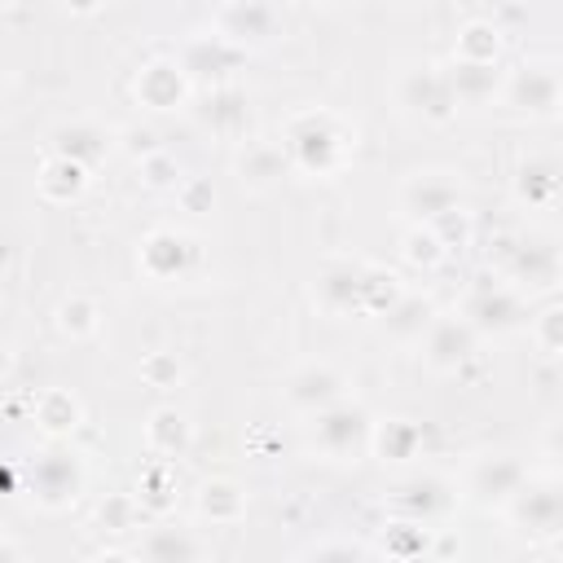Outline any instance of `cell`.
<instances>
[{
    "mask_svg": "<svg viewBox=\"0 0 563 563\" xmlns=\"http://www.w3.org/2000/svg\"><path fill=\"white\" fill-rule=\"evenodd\" d=\"M506 523L528 541H550L563 528V488L554 471H528L523 484L501 506Z\"/></svg>",
    "mask_w": 563,
    "mask_h": 563,
    "instance_id": "277c9868",
    "label": "cell"
},
{
    "mask_svg": "<svg viewBox=\"0 0 563 563\" xmlns=\"http://www.w3.org/2000/svg\"><path fill=\"white\" fill-rule=\"evenodd\" d=\"M440 308L431 303V295H422V290H400L374 321H378V330L391 339V343H418L422 339V330L431 325V317H435Z\"/></svg>",
    "mask_w": 563,
    "mask_h": 563,
    "instance_id": "7402d4cb",
    "label": "cell"
},
{
    "mask_svg": "<svg viewBox=\"0 0 563 563\" xmlns=\"http://www.w3.org/2000/svg\"><path fill=\"white\" fill-rule=\"evenodd\" d=\"M22 493L40 506V510H66L79 501L84 493V466L75 453L66 449H40L35 457H26L22 466Z\"/></svg>",
    "mask_w": 563,
    "mask_h": 563,
    "instance_id": "8992f818",
    "label": "cell"
},
{
    "mask_svg": "<svg viewBox=\"0 0 563 563\" xmlns=\"http://www.w3.org/2000/svg\"><path fill=\"white\" fill-rule=\"evenodd\" d=\"M559 242L550 233H523L515 242H506L501 255V282H510L519 295H554L559 286Z\"/></svg>",
    "mask_w": 563,
    "mask_h": 563,
    "instance_id": "52a82bcc",
    "label": "cell"
},
{
    "mask_svg": "<svg viewBox=\"0 0 563 563\" xmlns=\"http://www.w3.org/2000/svg\"><path fill=\"white\" fill-rule=\"evenodd\" d=\"M369 431H374V413L352 396L308 413L303 422V440L321 462H356L369 449Z\"/></svg>",
    "mask_w": 563,
    "mask_h": 563,
    "instance_id": "3957f363",
    "label": "cell"
},
{
    "mask_svg": "<svg viewBox=\"0 0 563 563\" xmlns=\"http://www.w3.org/2000/svg\"><path fill=\"white\" fill-rule=\"evenodd\" d=\"M141 378H145L150 387H172V383L180 378V365H176L172 352H150V356L141 361Z\"/></svg>",
    "mask_w": 563,
    "mask_h": 563,
    "instance_id": "74e56055",
    "label": "cell"
},
{
    "mask_svg": "<svg viewBox=\"0 0 563 563\" xmlns=\"http://www.w3.org/2000/svg\"><path fill=\"white\" fill-rule=\"evenodd\" d=\"M312 4H334V0H312Z\"/></svg>",
    "mask_w": 563,
    "mask_h": 563,
    "instance_id": "7bdbcfd3",
    "label": "cell"
},
{
    "mask_svg": "<svg viewBox=\"0 0 563 563\" xmlns=\"http://www.w3.org/2000/svg\"><path fill=\"white\" fill-rule=\"evenodd\" d=\"M523 330H528V339L537 343V352H541L545 361H554L559 347H563V308H559L554 299H545L537 312H528Z\"/></svg>",
    "mask_w": 563,
    "mask_h": 563,
    "instance_id": "836d02e7",
    "label": "cell"
},
{
    "mask_svg": "<svg viewBox=\"0 0 563 563\" xmlns=\"http://www.w3.org/2000/svg\"><path fill=\"white\" fill-rule=\"evenodd\" d=\"M132 92H136V101H141L145 110L167 114V110H185V106H189L194 84H189V75L180 70L176 57H154V62H145V66L136 70Z\"/></svg>",
    "mask_w": 563,
    "mask_h": 563,
    "instance_id": "ac0fdd59",
    "label": "cell"
},
{
    "mask_svg": "<svg viewBox=\"0 0 563 563\" xmlns=\"http://www.w3.org/2000/svg\"><path fill=\"white\" fill-rule=\"evenodd\" d=\"M242 57H246V48H238V44H229L216 26L211 31H198V35H185V44H180V53H176V62H180V70L189 75V84L198 88V84H229V75L242 66Z\"/></svg>",
    "mask_w": 563,
    "mask_h": 563,
    "instance_id": "4fadbf2b",
    "label": "cell"
},
{
    "mask_svg": "<svg viewBox=\"0 0 563 563\" xmlns=\"http://www.w3.org/2000/svg\"><path fill=\"white\" fill-rule=\"evenodd\" d=\"M136 172H141V180L150 185V189H172L176 194V185L185 180V172H180V163H176V154L172 150H150L145 158H136Z\"/></svg>",
    "mask_w": 563,
    "mask_h": 563,
    "instance_id": "e575fe53",
    "label": "cell"
},
{
    "mask_svg": "<svg viewBox=\"0 0 563 563\" xmlns=\"http://www.w3.org/2000/svg\"><path fill=\"white\" fill-rule=\"evenodd\" d=\"M523 475H528L523 457H515V453H479V457H471V466L462 475V493L484 510H501L506 497L523 484Z\"/></svg>",
    "mask_w": 563,
    "mask_h": 563,
    "instance_id": "7c38bea8",
    "label": "cell"
},
{
    "mask_svg": "<svg viewBox=\"0 0 563 563\" xmlns=\"http://www.w3.org/2000/svg\"><path fill=\"white\" fill-rule=\"evenodd\" d=\"M466 321H471V330L484 339V334H510V330H523V321H528V312H532V299L528 295H519L510 282H501V277H488V282H479V286H471L466 295H462V308H457Z\"/></svg>",
    "mask_w": 563,
    "mask_h": 563,
    "instance_id": "ba28073f",
    "label": "cell"
},
{
    "mask_svg": "<svg viewBox=\"0 0 563 563\" xmlns=\"http://www.w3.org/2000/svg\"><path fill=\"white\" fill-rule=\"evenodd\" d=\"M396 202H400V211L409 216V224H431V220H440L444 211L466 207V185H462V176L449 172V167H418V172H409V176L400 180Z\"/></svg>",
    "mask_w": 563,
    "mask_h": 563,
    "instance_id": "9c48e42d",
    "label": "cell"
},
{
    "mask_svg": "<svg viewBox=\"0 0 563 563\" xmlns=\"http://www.w3.org/2000/svg\"><path fill=\"white\" fill-rule=\"evenodd\" d=\"M365 277H369V260H325L312 277V303L325 317H361L365 303Z\"/></svg>",
    "mask_w": 563,
    "mask_h": 563,
    "instance_id": "8fae6325",
    "label": "cell"
},
{
    "mask_svg": "<svg viewBox=\"0 0 563 563\" xmlns=\"http://www.w3.org/2000/svg\"><path fill=\"white\" fill-rule=\"evenodd\" d=\"M400 255H405L409 268L431 273V268H440V264L449 260V246L440 242V233H435L431 224H409L405 238H400Z\"/></svg>",
    "mask_w": 563,
    "mask_h": 563,
    "instance_id": "1f68e13d",
    "label": "cell"
},
{
    "mask_svg": "<svg viewBox=\"0 0 563 563\" xmlns=\"http://www.w3.org/2000/svg\"><path fill=\"white\" fill-rule=\"evenodd\" d=\"M136 554L158 559V563H176V559H202V554H211V545L194 528H145L136 541Z\"/></svg>",
    "mask_w": 563,
    "mask_h": 563,
    "instance_id": "d4e9b609",
    "label": "cell"
},
{
    "mask_svg": "<svg viewBox=\"0 0 563 563\" xmlns=\"http://www.w3.org/2000/svg\"><path fill=\"white\" fill-rule=\"evenodd\" d=\"M422 365L435 374H457L475 352H479V334L471 330V321L462 312H435L431 325L422 330V339L413 343Z\"/></svg>",
    "mask_w": 563,
    "mask_h": 563,
    "instance_id": "30bf717a",
    "label": "cell"
},
{
    "mask_svg": "<svg viewBox=\"0 0 563 563\" xmlns=\"http://www.w3.org/2000/svg\"><path fill=\"white\" fill-rule=\"evenodd\" d=\"M194 510H198V519H207L216 528H229V523H238L246 515V493L233 479H207L198 488V497H194Z\"/></svg>",
    "mask_w": 563,
    "mask_h": 563,
    "instance_id": "484cf974",
    "label": "cell"
},
{
    "mask_svg": "<svg viewBox=\"0 0 563 563\" xmlns=\"http://www.w3.org/2000/svg\"><path fill=\"white\" fill-rule=\"evenodd\" d=\"M457 506V484L435 475V471H418L409 479H400L391 488V510L400 519H418V523H435Z\"/></svg>",
    "mask_w": 563,
    "mask_h": 563,
    "instance_id": "2e32d148",
    "label": "cell"
},
{
    "mask_svg": "<svg viewBox=\"0 0 563 563\" xmlns=\"http://www.w3.org/2000/svg\"><path fill=\"white\" fill-rule=\"evenodd\" d=\"M391 97H396V110L409 114L413 123H427V128H444L457 119V97L449 88V75L440 62H413L396 75L391 84Z\"/></svg>",
    "mask_w": 563,
    "mask_h": 563,
    "instance_id": "5b68a950",
    "label": "cell"
},
{
    "mask_svg": "<svg viewBox=\"0 0 563 563\" xmlns=\"http://www.w3.org/2000/svg\"><path fill=\"white\" fill-rule=\"evenodd\" d=\"M48 145H53V154H62V158H70V163H79V167L92 172L97 163L110 158L114 136H110L101 123H92V119H66V123L53 128Z\"/></svg>",
    "mask_w": 563,
    "mask_h": 563,
    "instance_id": "d6986e66",
    "label": "cell"
},
{
    "mask_svg": "<svg viewBox=\"0 0 563 563\" xmlns=\"http://www.w3.org/2000/svg\"><path fill=\"white\" fill-rule=\"evenodd\" d=\"M233 176H238L242 189L264 194V189H273L282 176H290V158H286L282 141H246V145L238 150V158H233Z\"/></svg>",
    "mask_w": 563,
    "mask_h": 563,
    "instance_id": "ffe728a7",
    "label": "cell"
},
{
    "mask_svg": "<svg viewBox=\"0 0 563 563\" xmlns=\"http://www.w3.org/2000/svg\"><path fill=\"white\" fill-rule=\"evenodd\" d=\"M35 185H40V194L48 202H75L88 189V167L62 158V154H48L44 167H40V176H35Z\"/></svg>",
    "mask_w": 563,
    "mask_h": 563,
    "instance_id": "83f0119b",
    "label": "cell"
},
{
    "mask_svg": "<svg viewBox=\"0 0 563 563\" xmlns=\"http://www.w3.org/2000/svg\"><path fill=\"white\" fill-rule=\"evenodd\" d=\"M282 13L273 0H224L216 13V31L238 48H260L277 35Z\"/></svg>",
    "mask_w": 563,
    "mask_h": 563,
    "instance_id": "e0dca14e",
    "label": "cell"
},
{
    "mask_svg": "<svg viewBox=\"0 0 563 563\" xmlns=\"http://www.w3.org/2000/svg\"><path fill=\"white\" fill-rule=\"evenodd\" d=\"M176 198H180V207H185V211H211V202H216L211 185H207V180H198V176H185V180L176 185Z\"/></svg>",
    "mask_w": 563,
    "mask_h": 563,
    "instance_id": "f35d334b",
    "label": "cell"
},
{
    "mask_svg": "<svg viewBox=\"0 0 563 563\" xmlns=\"http://www.w3.org/2000/svg\"><path fill=\"white\" fill-rule=\"evenodd\" d=\"M282 150L290 158V172H303V176H339L356 150V132L334 114V110H299L286 119L282 128Z\"/></svg>",
    "mask_w": 563,
    "mask_h": 563,
    "instance_id": "6da1fadb",
    "label": "cell"
},
{
    "mask_svg": "<svg viewBox=\"0 0 563 563\" xmlns=\"http://www.w3.org/2000/svg\"><path fill=\"white\" fill-rule=\"evenodd\" d=\"M145 449L154 457H180L189 449V422H185V413L172 409V405H158L150 413V422H145Z\"/></svg>",
    "mask_w": 563,
    "mask_h": 563,
    "instance_id": "4316f807",
    "label": "cell"
},
{
    "mask_svg": "<svg viewBox=\"0 0 563 563\" xmlns=\"http://www.w3.org/2000/svg\"><path fill=\"white\" fill-rule=\"evenodd\" d=\"M449 88L457 97V106H484L497 101V84H501V66L497 62H444Z\"/></svg>",
    "mask_w": 563,
    "mask_h": 563,
    "instance_id": "cb8c5ba5",
    "label": "cell"
},
{
    "mask_svg": "<svg viewBox=\"0 0 563 563\" xmlns=\"http://www.w3.org/2000/svg\"><path fill=\"white\" fill-rule=\"evenodd\" d=\"M4 106H9V79L0 75V114H4Z\"/></svg>",
    "mask_w": 563,
    "mask_h": 563,
    "instance_id": "b9f144b4",
    "label": "cell"
},
{
    "mask_svg": "<svg viewBox=\"0 0 563 563\" xmlns=\"http://www.w3.org/2000/svg\"><path fill=\"white\" fill-rule=\"evenodd\" d=\"M453 57H457V62H497V57H501V31H497L493 22H484V18L466 22V26L457 31Z\"/></svg>",
    "mask_w": 563,
    "mask_h": 563,
    "instance_id": "d6a6232c",
    "label": "cell"
},
{
    "mask_svg": "<svg viewBox=\"0 0 563 563\" xmlns=\"http://www.w3.org/2000/svg\"><path fill=\"white\" fill-rule=\"evenodd\" d=\"M347 374L334 365V361H303V365H295L286 378H282V396H286V405L295 409V413H317V409H325V405H334V400H343L347 396Z\"/></svg>",
    "mask_w": 563,
    "mask_h": 563,
    "instance_id": "5bb4252c",
    "label": "cell"
},
{
    "mask_svg": "<svg viewBox=\"0 0 563 563\" xmlns=\"http://www.w3.org/2000/svg\"><path fill=\"white\" fill-rule=\"evenodd\" d=\"M97 519L110 528V532H141V501L136 497H110L101 510H97Z\"/></svg>",
    "mask_w": 563,
    "mask_h": 563,
    "instance_id": "d590c367",
    "label": "cell"
},
{
    "mask_svg": "<svg viewBox=\"0 0 563 563\" xmlns=\"http://www.w3.org/2000/svg\"><path fill=\"white\" fill-rule=\"evenodd\" d=\"M369 449H374L383 462L400 466V462L422 457V449H427V431H422V422H413V418H383V422L374 418Z\"/></svg>",
    "mask_w": 563,
    "mask_h": 563,
    "instance_id": "603a6c76",
    "label": "cell"
},
{
    "mask_svg": "<svg viewBox=\"0 0 563 563\" xmlns=\"http://www.w3.org/2000/svg\"><path fill=\"white\" fill-rule=\"evenodd\" d=\"M101 4H106V0H62V9L75 13V18H92Z\"/></svg>",
    "mask_w": 563,
    "mask_h": 563,
    "instance_id": "ab89813d",
    "label": "cell"
},
{
    "mask_svg": "<svg viewBox=\"0 0 563 563\" xmlns=\"http://www.w3.org/2000/svg\"><path fill=\"white\" fill-rule=\"evenodd\" d=\"M35 422H40L44 435L62 440V435H70V431L84 422V405H79L66 387H48V391H40V400H35Z\"/></svg>",
    "mask_w": 563,
    "mask_h": 563,
    "instance_id": "f1b7e54d",
    "label": "cell"
},
{
    "mask_svg": "<svg viewBox=\"0 0 563 563\" xmlns=\"http://www.w3.org/2000/svg\"><path fill=\"white\" fill-rule=\"evenodd\" d=\"M57 330L66 334V339H92L97 330H101V321H106V312H101V303L92 299V295H84V290H75V295H66L62 303H57Z\"/></svg>",
    "mask_w": 563,
    "mask_h": 563,
    "instance_id": "4dcf8cb0",
    "label": "cell"
},
{
    "mask_svg": "<svg viewBox=\"0 0 563 563\" xmlns=\"http://www.w3.org/2000/svg\"><path fill=\"white\" fill-rule=\"evenodd\" d=\"M136 264L150 282H185L198 268V242L180 229H154L141 238Z\"/></svg>",
    "mask_w": 563,
    "mask_h": 563,
    "instance_id": "9a60e30c",
    "label": "cell"
},
{
    "mask_svg": "<svg viewBox=\"0 0 563 563\" xmlns=\"http://www.w3.org/2000/svg\"><path fill=\"white\" fill-rule=\"evenodd\" d=\"M515 202L528 211H554L559 207V158L554 154H528L515 167Z\"/></svg>",
    "mask_w": 563,
    "mask_h": 563,
    "instance_id": "44dd1931",
    "label": "cell"
},
{
    "mask_svg": "<svg viewBox=\"0 0 563 563\" xmlns=\"http://www.w3.org/2000/svg\"><path fill=\"white\" fill-rule=\"evenodd\" d=\"M202 123L211 128V132H242L246 128V97L233 88V84H216L211 92H207V101H202Z\"/></svg>",
    "mask_w": 563,
    "mask_h": 563,
    "instance_id": "f546056e",
    "label": "cell"
},
{
    "mask_svg": "<svg viewBox=\"0 0 563 563\" xmlns=\"http://www.w3.org/2000/svg\"><path fill=\"white\" fill-rule=\"evenodd\" d=\"M378 554V545H365V541H312L299 550V559H369Z\"/></svg>",
    "mask_w": 563,
    "mask_h": 563,
    "instance_id": "8d00e7d4",
    "label": "cell"
},
{
    "mask_svg": "<svg viewBox=\"0 0 563 563\" xmlns=\"http://www.w3.org/2000/svg\"><path fill=\"white\" fill-rule=\"evenodd\" d=\"M0 554H13V559H18V554H22V545H18V541H4V537H0Z\"/></svg>",
    "mask_w": 563,
    "mask_h": 563,
    "instance_id": "60d3db41",
    "label": "cell"
},
{
    "mask_svg": "<svg viewBox=\"0 0 563 563\" xmlns=\"http://www.w3.org/2000/svg\"><path fill=\"white\" fill-rule=\"evenodd\" d=\"M559 101H563V79H559L554 57H528V62L501 70L497 106L506 114L528 119V123H550V119H559Z\"/></svg>",
    "mask_w": 563,
    "mask_h": 563,
    "instance_id": "7a4b0ae2",
    "label": "cell"
}]
</instances>
